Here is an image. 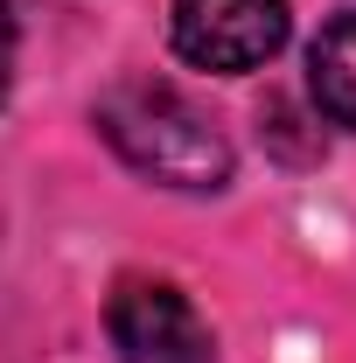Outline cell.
Instances as JSON below:
<instances>
[{
    "instance_id": "obj_3",
    "label": "cell",
    "mask_w": 356,
    "mask_h": 363,
    "mask_svg": "<svg viewBox=\"0 0 356 363\" xmlns=\"http://www.w3.org/2000/svg\"><path fill=\"white\" fill-rule=\"evenodd\" d=\"M168 21L196 70H259L287 43V0H175Z\"/></svg>"
},
{
    "instance_id": "obj_4",
    "label": "cell",
    "mask_w": 356,
    "mask_h": 363,
    "mask_svg": "<svg viewBox=\"0 0 356 363\" xmlns=\"http://www.w3.org/2000/svg\"><path fill=\"white\" fill-rule=\"evenodd\" d=\"M308 84H314V105L356 133V14H335L308 49Z\"/></svg>"
},
{
    "instance_id": "obj_5",
    "label": "cell",
    "mask_w": 356,
    "mask_h": 363,
    "mask_svg": "<svg viewBox=\"0 0 356 363\" xmlns=\"http://www.w3.org/2000/svg\"><path fill=\"white\" fill-rule=\"evenodd\" d=\"M14 84V14H7V0H0V98Z\"/></svg>"
},
{
    "instance_id": "obj_1",
    "label": "cell",
    "mask_w": 356,
    "mask_h": 363,
    "mask_svg": "<svg viewBox=\"0 0 356 363\" xmlns=\"http://www.w3.org/2000/svg\"><path fill=\"white\" fill-rule=\"evenodd\" d=\"M98 133L112 154L168 189H223L230 182V140L161 77H126L98 98Z\"/></svg>"
},
{
    "instance_id": "obj_2",
    "label": "cell",
    "mask_w": 356,
    "mask_h": 363,
    "mask_svg": "<svg viewBox=\"0 0 356 363\" xmlns=\"http://www.w3.org/2000/svg\"><path fill=\"white\" fill-rule=\"evenodd\" d=\"M105 328H112V350L126 363H217L210 321L168 279H126L105 308Z\"/></svg>"
}]
</instances>
